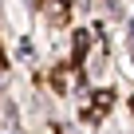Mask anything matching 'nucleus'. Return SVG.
I'll return each mask as SVG.
<instances>
[{"label": "nucleus", "instance_id": "1", "mask_svg": "<svg viewBox=\"0 0 134 134\" xmlns=\"http://www.w3.org/2000/svg\"><path fill=\"white\" fill-rule=\"evenodd\" d=\"M87 40H91L87 32H79V36H75V55H79V59H83V51H87Z\"/></svg>", "mask_w": 134, "mask_h": 134}, {"label": "nucleus", "instance_id": "3", "mask_svg": "<svg viewBox=\"0 0 134 134\" xmlns=\"http://www.w3.org/2000/svg\"><path fill=\"white\" fill-rule=\"evenodd\" d=\"M130 107H134V103H130Z\"/></svg>", "mask_w": 134, "mask_h": 134}, {"label": "nucleus", "instance_id": "2", "mask_svg": "<svg viewBox=\"0 0 134 134\" xmlns=\"http://www.w3.org/2000/svg\"><path fill=\"white\" fill-rule=\"evenodd\" d=\"M110 103H114L110 91H99V95H95V107H110Z\"/></svg>", "mask_w": 134, "mask_h": 134}]
</instances>
